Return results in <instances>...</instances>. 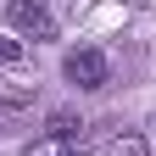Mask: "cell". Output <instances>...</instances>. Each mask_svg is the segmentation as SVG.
I'll return each instance as SVG.
<instances>
[{
	"mask_svg": "<svg viewBox=\"0 0 156 156\" xmlns=\"http://www.w3.org/2000/svg\"><path fill=\"white\" fill-rule=\"evenodd\" d=\"M62 73H67V84H78V89H106V84H112V62H106L95 45H78V50H67Z\"/></svg>",
	"mask_w": 156,
	"mask_h": 156,
	"instance_id": "obj_1",
	"label": "cell"
},
{
	"mask_svg": "<svg viewBox=\"0 0 156 156\" xmlns=\"http://www.w3.org/2000/svg\"><path fill=\"white\" fill-rule=\"evenodd\" d=\"M6 17H11V28L28 34V39H56V17H50L45 0H6Z\"/></svg>",
	"mask_w": 156,
	"mask_h": 156,
	"instance_id": "obj_2",
	"label": "cell"
},
{
	"mask_svg": "<svg viewBox=\"0 0 156 156\" xmlns=\"http://www.w3.org/2000/svg\"><path fill=\"white\" fill-rule=\"evenodd\" d=\"M101 156H151V140L140 128H112L106 145H101Z\"/></svg>",
	"mask_w": 156,
	"mask_h": 156,
	"instance_id": "obj_3",
	"label": "cell"
},
{
	"mask_svg": "<svg viewBox=\"0 0 156 156\" xmlns=\"http://www.w3.org/2000/svg\"><path fill=\"white\" fill-rule=\"evenodd\" d=\"M78 134H84V117H73V112H50V117H45V140L78 145Z\"/></svg>",
	"mask_w": 156,
	"mask_h": 156,
	"instance_id": "obj_4",
	"label": "cell"
},
{
	"mask_svg": "<svg viewBox=\"0 0 156 156\" xmlns=\"http://www.w3.org/2000/svg\"><path fill=\"white\" fill-rule=\"evenodd\" d=\"M17 62H23V45H17V39H6V34H0V67H17Z\"/></svg>",
	"mask_w": 156,
	"mask_h": 156,
	"instance_id": "obj_5",
	"label": "cell"
},
{
	"mask_svg": "<svg viewBox=\"0 0 156 156\" xmlns=\"http://www.w3.org/2000/svg\"><path fill=\"white\" fill-rule=\"evenodd\" d=\"M23 156H50V145H45V140H39V145H28Z\"/></svg>",
	"mask_w": 156,
	"mask_h": 156,
	"instance_id": "obj_6",
	"label": "cell"
},
{
	"mask_svg": "<svg viewBox=\"0 0 156 156\" xmlns=\"http://www.w3.org/2000/svg\"><path fill=\"white\" fill-rule=\"evenodd\" d=\"M62 156H89V151L84 145H62Z\"/></svg>",
	"mask_w": 156,
	"mask_h": 156,
	"instance_id": "obj_7",
	"label": "cell"
}]
</instances>
